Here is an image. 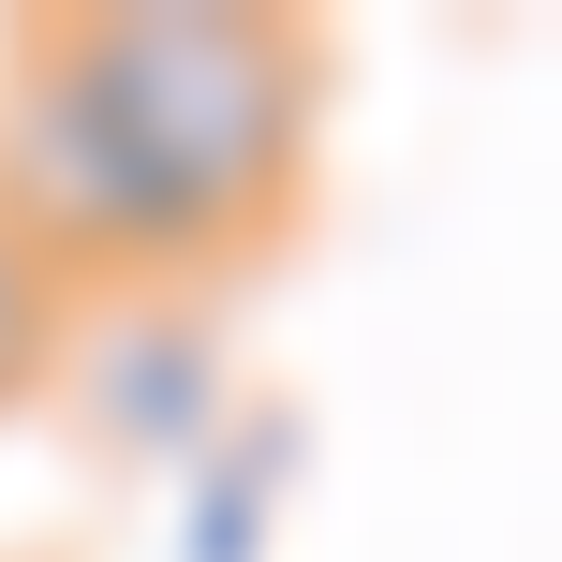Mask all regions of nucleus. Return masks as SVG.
Returning a JSON list of instances; mask_svg holds the SVG:
<instances>
[{
    "label": "nucleus",
    "mask_w": 562,
    "mask_h": 562,
    "mask_svg": "<svg viewBox=\"0 0 562 562\" xmlns=\"http://www.w3.org/2000/svg\"><path fill=\"white\" fill-rule=\"evenodd\" d=\"M59 340H75V296L30 267V237H15V223H0V415H15V400L59 370Z\"/></svg>",
    "instance_id": "obj_4"
},
{
    "label": "nucleus",
    "mask_w": 562,
    "mask_h": 562,
    "mask_svg": "<svg viewBox=\"0 0 562 562\" xmlns=\"http://www.w3.org/2000/svg\"><path fill=\"white\" fill-rule=\"evenodd\" d=\"M59 30H75L119 148L148 164V207H164L193 281L296 237L311 164H326V45H311V15H252V0H89Z\"/></svg>",
    "instance_id": "obj_1"
},
{
    "label": "nucleus",
    "mask_w": 562,
    "mask_h": 562,
    "mask_svg": "<svg viewBox=\"0 0 562 562\" xmlns=\"http://www.w3.org/2000/svg\"><path fill=\"white\" fill-rule=\"evenodd\" d=\"M89 415L148 459H193L223 429V385H207V326H119L104 370H89Z\"/></svg>",
    "instance_id": "obj_3"
},
{
    "label": "nucleus",
    "mask_w": 562,
    "mask_h": 562,
    "mask_svg": "<svg viewBox=\"0 0 562 562\" xmlns=\"http://www.w3.org/2000/svg\"><path fill=\"white\" fill-rule=\"evenodd\" d=\"M281 474H296V415H223L193 445V504H178V562H267L281 533Z\"/></svg>",
    "instance_id": "obj_2"
}]
</instances>
